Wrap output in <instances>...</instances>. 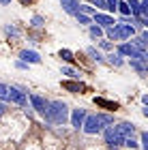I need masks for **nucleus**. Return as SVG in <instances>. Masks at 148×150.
Instances as JSON below:
<instances>
[{
	"label": "nucleus",
	"instance_id": "1",
	"mask_svg": "<svg viewBox=\"0 0 148 150\" xmlns=\"http://www.w3.org/2000/svg\"><path fill=\"white\" fill-rule=\"evenodd\" d=\"M45 120L54 122V125H64V122L69 120V107H67L62 101H50Z\"/></svg>",
	"mask_w": 148,
	"mask_h": 150
},
{
	"label": "nucleus",
	"instance_id": "2",
	"mask_svg": "<svg viewBox=\"0 0 148 150\" xmlns=\"http://www.w3.org/2000/svg\"><path fill=\"white\" fill-rule=\"evenodd\" d=\"M103 135H105V144L112 150H118L120 146H125V135L120 133L116 127H107L103 131Z\"/></svg>",
	"mask_w": 148,
	"mask_h": 150
},
{
	"label": "nucleus",
	"instance_id": "3",
	"mask_svg": "<svg viewBox=\"0 0 148 150\" xmlns=\"http://www.w3.org/2000/svg\"><path fill=\"white\" fill-rule=\"evenodd\" d=\"M103 120L99 118V114L97 116H86V120H84V133H88V135H97V133H101L103 131Z\"/></svg>",
	"mask_w": 148,
	"mask_h": 150
},
{
	"label": "nucleus",
	"instance_id": "4",
	"mask_svg": "<svg viewBox=\"0 0 148 150\" xmlns=\"http://www.w3.org/2000/svg\"><path fill=\"white\" fill-rule=\"evenodd\" d=\"M9 101H11V103H15V105H19V107L28 105V97H26V92L22 90V88H17V86H9Z\"/></svg>",
	"mask_w": 148,
	"mask_h": 150
},
{
	"label": "nucleus",
	"instance_id": "5",
	"mask_svg": "<svg viewBox=\"0 0 148 150\" xmlns=\"http://www.w3.org/2000/svg\"><path fill=\"white\" fill-rule=\"evenodd\" d=\"M30 103H32V110H37L41 116H45V114H47L50 101H45L43 97H39V94H30Z\"/></svg>",
	"mask_w": 148,
	"mask_h": 150
},
{
	"label": "nucleus",
	"instance_id": "6",
	"mask_svg": "<svg viewBox=\"0 0 148 150\" xmlns=\"http://www.w3.org/2000/svg\"><path fill=\"white\" fill-rule=\"evenodd\" d=\"M62 88L64 90H69V92H73V94H82V92H86L88 90V86L86 84H82V81H77V79H64L62 81Z\"/></svg>",
	"mask_w": 148,
	"mask_h": 150
},
{
	"label": "nucleus",
	"instance_id": "7",
	"mask_svg": "<svg viewBox=\"0 0 148 150\" xmlns=\"http://www.w3.org/2000/svg\"><path fill=\"white\" fill-rule=\"evenodd\" d=\"M84 120H86V110H73V114H71V127L73 129H82L84 127Z\"/></svg>",
	"mask_w": 148,
	"mask_h": 150
},
{
	"label": "nucleus",
	"instance_id": "8",
	"mask_svg": "<svg viewBox=\"0 0 148 150\" xmlns=\"http://www.w3.org/2000/svg\"><path fill=\"white\" fill-rule=\"evenodd\" d=\"M19 60H24V62H28V64H39L41 62V56H39L37 52H32V50H24L19 54Z\"/></svg>",
	"mask_w": 148,
	"mask_h": 150
},
{
	"label": "nucleus",
	"instance_id": "9",
	"mask_svg": "<svg viewBox=\"0 0 148 150\" xmlns=\"http://www.w3.org/2000/svg\"><path fill=\"white\" fill-rule=\"evenodd\" d=\"M95 22L99 26H103V28H112V26H116V22H114V17L112 15H105V13H95Z\"/></svg>",
	"mask_w": 148,
	"mask_h": 150
},
{
	"label": "nucleus",
	"instance_id": "10",
	"mask_svg": "<svg viewBox=\"0 0 148 150\" xmlns=\"http://www.w3.org/2000/svg\"><path fill=\"white\" fill-rule=\"evenodd\" d=\"M60 4H62V9L69 13V15H77V13H79V6H82L77 0H60Z\"/></svg>",
	"mask_w": 148,
	"mask_h": 150
},
{
	"label": "nucleus",
	"instance_id": "11",
	"mask_svg": "<svg viewBox=\"0 0 148 150\" xmlns=\"http://www.w3.org/2000/svg\"><path fill=\"white\" fill-rule=\"evenodd\" d=\"M116 129L125 135V139L135 135V125H133V122H120V125H116Z\"/></svg>",
	"mask_w": 148,
	"mask_h": 150
},
{
	"label": "nucleus",
	"instance_id": "12",
	"mask_svg": "<svg viewBox=\"0 0 148 150\" xmlns=\"http://www.w3.org/2000/svg\"><path fill=\"white\" fill-rule=\"evenodd\" d=\"M95 103H97L99 107H103V110H107V112H116V110H118V103L107 101V99H103V97H95Z\"/></svg>",
	"mask_w": 148,
	"mask_h": 150
},
{
	"label": "nucleus",
	"instance_id": "13",
	"mask_svg": "<svg viewBox=\"0 0 148 150\" xmlns=\"http://www.w3.org/2000/svg\"><path fill=\"white\" fill-rule=\"evenodd\" d=\"M131 67L135 69L142 77H146L148 75V62H144V60H137V58H131Z\"/></svg>",
	"mask_w": 148,
	"mask_h": 150
},
{
	"label": "nucleus",
	"instance_id": "14",
	"mask_svg": "<svg viewBox=\"0 0 148 150\" xmlns=\"http://www.w3.org/2000/svg\"><path fill=\"white\" fill-rule=\"evenodd\" d=\"M86 54H88V56L95 60V62H103V60H105V56L97 50V47H88V50H86Z\"/></svg>",
	"mask_w": 148,
	"mask_h": 150
},
{
	"label": "nucleus",
	"instance_id": "15",
	"mask_svg": "<svg viewBox=\"0 0 148 150\" xmlns=\"http://www.w3.org/2000/svg\"><path fill=\"white\" fill-rule=\"evenodd\" d=\"M107 58V62H110V64H114V67H123L125 62H123V58H120V54H110V56H105Z\"/></svg>",
	"mask_w": 148,
	"mask_h": 150
},
{
	"label": "nucleus",
	"instance_id": "16",
	"mask_svg": "<svg viewBox=\"0 0 148 150\" xmlns=\"http://www.w3.org/2000/svg\"><path fill=\"white\" fill-rule=\"evenodd\" d=\"M58 56L64 60V62H73V60H75V54H73L71 50H60L58 52Z\"/></svg>",
	"mask_w": 148,
	"mask_h": 150
},
{
	"label": "nucleus",
	"instance_id": "17",
	"mask_svg": "<svg viewBox=\"0 0 148 150\" xmlns=\"http://www.w3.org/2000/svg\"><path fill=\"white\" fill-rule=\"evenodd\" d=\"M107 39H110V41H123V39H120V32H118V26L107 28Z\"/></svg>",
	"mask_w": 148,
	"mask_h": 150
},
{
	"label": "nucleus",
	"instance_id": "18",
	"mask_svg": "<svg viewBox=\"0 0 148 150\" xmlns=\"http://www.w3.org/2000/svg\"><path fill=\"white\" fill-rule=\"evenodd\" d=\"M118 11L123 13V15L129 17V15H131V6H129V2H127V0H118Z\"/></svg>",
	"mask_w": 148,
	"mask_h": 150
},
{
	"label": "nucleus",
	"instance_id": "19",
	"mask_svg": "<svg viewBox=\"0 0 148 150\" xmlns=\"http://www.w3.org/2000/svg\"><path fill=\"white\" fill-rule=\"evenodd\" d=\"M88 32H90L92 39H101V37H103V26H90Z\"/></svg>",
	"mask_w": 148,
	"mask_h": 150
},
{
	"label": "nucleus",
	"instance_id": "20",
	"mask_svg": "<svg viewBox=\"0 0 148 150\" xmlns=\"http://www.w3.org/2000/svg\"><path fill=\"white\" fill-rule=\"evenodd\" d=\"M75 19H77L79 24H84V26H86V24H90V22H92V15H86V13L79 11L77 15H75Z\"/></svg>",
	"mask_w": 148,
	"mask_h": 150
},
{
	"label": "nucleus",
	"instance_id": "21",
	"mask_svg": "<svg viewBox=\"0 0 148 150\" xmlns=\"http://www.w3.org/2000/svg\"><path fill=\"white\" fill-rule=\"evenodd\" d=\"M0 101H9V86L6 84H2V81H0Z\"/></svg>",
	"mask_w": 148,
	"mask_h": 150
},
{
	"label": "nucleus",
	"instance_id": "22",
	"mask_svg": "<svg viewBox=\"0 0 148 150\" xmlns=\"http://www.w3.org/2000/svg\"><path fill=\"white\" fill-rule=\"evenodd\" d=\"M62 75H69L71 79H79V73L75 69H71V67H62Z\"/></svg>",
	"mask_w": 148,
	"mask_h": 150
},
{
	"label": "nucleus",
	"instance_id": "23",
	"mask_svg": "<svg viewBox=\"0 0 148 150\" xmlns=\"http://www.w3.org/2000/svg\"><path fill=\"white\" fill-rule=\"evenodd\" d=\"M99 118L103 120V125H105V127H110V125H114V118H112V116H107V114H99Z\"/></svg>",
	"mask_w": 148,
	"mask_h": 150
},
{
	"label": "nucleus",
	"instance_id": "24",
	"mask_svg": "<svg viewBox=\"0 0 148 150\" xmlns=\"http://www.w3.org/2000/svg\"><path fill=\"white\" fill-rule=\"evenodd\" d=\"M140 11H142V17H148V0L140 2Z\"/></svg>",
	"mask_w": 148,
	"mask_h": 150
},
{
	"label": "nucleus",
	"instance_id": "25",
	"mask_svg": "<svg viewBox=\"0 0 148 150\" xmlns=\"http://www.w3.org/2000/svg\"><path fill=\"white\" fill-rule=\"evenodd\" d=\"M90 2L97 4L99 9H107V11H110V6H107V0H90Z\"/></svg>",
	"mask_w": 148,
	"mask_h": 150
},
{
	"label": "nucleus",
	"instance_id": "26",
	"mask_svg": "<svg viewBox=\"0 0 148 150\" xmlns=\"http://www.w3.org/2000/svg\"><path fill=\"white\" fill-rule=\"evenodd\" d=\"M79 11L86 13V15H95V11H92V6H90V4H82V6H79Z\"/></svg>",
	"mask_w": 148,
	"mask_h": 150
},
{
	"label": "nucleus",
	"instance_id": "27",
	"mask_svg": "<svg viewBox=\"0 0 148 150\" xmlns=\"http://www.w3.org/2000/svg\"><path fill=\"white\" fill-rule=\"evenodd\" d=\"M4 32L9 37H17V28H15V26H4Z\"/></svg>",
	"mask_w": 148,
	"mask_h": 150
},
{
	"label": "nucleus",
	"instance_id": "28",
	"mask_svg": "<svg viewBox=\"0 0 148 150\" xmlns=\"http://www.w3.org/2000/svg\"><path fill=\"white\" fill-rule=\"evenodd\" d=\"M125 146H127V148H137L140 144H137V142L133 139V137H127V139H125Z\"/></svg>",
	"mask_w": 148,
	"mask_h": 150
},
{
	"label": "nucleus",
	"instance_id": "29",
	"mask_svg": "<svg viewBox=\"0 0 148 150\" xmlns=\"http://www.w3.org/2000/svg\"><path fill=\"white\" fill-rule=\"evenodd\" d=\"M32 26H37V28H39V26H43V17L41 15H35V17H32Z\"/></svg>",
	"mask_w": 148,
	"mask_h": 150
},
{
	"label": "nucleus",
	"instance_id": "30",
	"mask_svg": "<svg viewBox=\"0 0 148 150\" xmlns=\"http://www.w3.org/2000/svg\"><path fill=\"white\" fill-rule=\"evenodd\" d=\"M142 146H144V150H148V131L142 133Z\"/></svg>",
	"mask_w": 148,
	"mask_h": 150
},
{
	"label": "nucleus",
	"instance_id": "31",
	"mask_svg": "<svg viewBox=\"0 0 148 150\" xmlns=\"http://www.w3.org/2000/svg\"><path fill=\"white\" fill-rule=\"evenodd\" d=\"M107 6H110V11H116L118 9V0H107Z\"/></svg>",
	"mask_w": 148,
	"mask_h": 150
},
{
	"label": "nucleus",
	"instance_id": "32",
	"mask_svg": "<svg viewBox=\"0 0 148 150\" xmlns=\"http://www.w3.org/2000/svg\"><path fill=\"white\" fill-rule=\"evenodd\" d=\"M15 67H17V69H28V62H24V60H17Z\"/></svg>",
	"mask_w": 148,
	"mask_h": 150
},
{
	"label": "nucleus",
	"instance_id": "33",
	"mask_svg": "<svg viewBox=\"0 0 148 150\" xmlns=\"http://www.w3.org/2000/svg\"><path fill=\"white\" fill-rule=\"evenodd\" d=\"M101 47H103V50H112V43H110V41H101Z\"/></svg>",
	"mask_w": 148,
	"mask_h": 150
},
{
	"label": "nucleus",
	"instance_id": "34",
	"mask_svg": "<svg viewBox=\"0 0 148 150\" xmlns=\"http://www.w3.org/2000/svg\"><path fill=\"white\" fill-rule=\"evenodd\" d=\"M19 2H22L24 6H28V4H32V2H35V0H19Z\"/></svg>",
	"mask_w": 148,
	"mask_h": 150
},
{
	"label": "nucleus",
	"instance_id": "35",
	"mask_svg": "<svg viewBox=\"0 0 148 150\" xmlns=\"http://www.w3.org/2000/svg\"><path fill=\"white\" fill-rule=\"evenodd\" d=\"M2 114H4V101L0 103V116H2Z\"/></svg>",
	"mask_w": 148,
	"mask_h": 150
},
{
	"label": "nucleus",
	"instance_id": "36",
	"mask_svg": "<svg viewBox=\"0 0 148 150\" xmlns=\"http://www.w3.org/2000/svg\"><path fill=\"white\" fill-rule=\"evenodd\" d=\"M142 39L146 41V45H148V32H144V35H142Z\"/></svg>",
	"mask_w": 148,
	"mask_h": 150
},
{
	"label": "nucleus",
	"instance_id": "37",
	"mask_svg": "<svg viewBox=\"0 0 148 150\" xmlns=\"http://www.w3.org/2000/svg\"><path fill=\"white\" fill-rule=\"evenodd\" d=\"M142 114H144V116H146V118H148V105H146V107H144V110H142Z\"/></svg>",
	"mask_w": 148,
	"mask_h": 150
},
{
	"label": "nucleus",
	"instance_id": "38",
	"mask_svg": "<svg viewBox=\"0 0 148 150\" xmlns=\"http://www.w3.org/2000/svg\"><path fill=\"white\" fill-rule=\"evenodd\" d=\"M142 101H144V105H148V94H146V97H142Z\"/></svg>",
	"mask_w": 148,
	"mask_h": 150
},
{
	"label": "nucleus",
	"instance_id": "39",
	"mask_svg": "<svg viewBox=\"0 0 148 150\" xmlns=\"http://www.w3.org/2000/svg\"><path fill=\"white\" fill-rule=\"evenodd\" d=\"M6 2H11V0H0V4H6Z\"/></svg>",
	"mask_w": 148,
	"mask_h": 150
},
{
	"label": "nucleus",
	"instance_id": "40",
	"mask_svg": "<svg viewBox=\"0 0 148 150\" xmlns=\"http://www.w3.org/2000/svg\"><path fill=\"white\" fill-rule=\"evenodd\" d=\"M144 26H148V17H144Z\"/></svg>",
	"mask_w": 148,
	"mask_h": 150
}]
</instances>
